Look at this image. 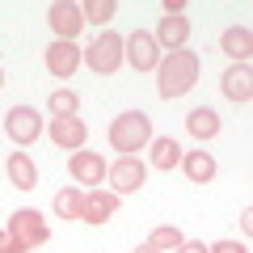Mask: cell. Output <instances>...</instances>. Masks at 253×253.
I'll list each match as a JSON object with an SVG mask.
<instances>
[{"label":"cell","mask_w":253,"mask_h":253,"mask_svg":"<svg viewBox=\"0 0 253 253\" xmlns=\"http://www.w3.org/2000/svg\"><path fill=\"white\" fill-rule=\"evenodd\" d=\"M55 211H59L63 219H81L84 194H81V190H63V194H55Z\"/></svg>","instance_id":"cell-20"},{"label":"cell","mask_w":253,"mask_h":253,"mask_svg":"<svg viewBox=\"0 0 253 253\" xmlns=\"http://www.w3.org/2000/svg\"><path fill=\"white\" fill-rule=\"evenodd\" d=\"M51 26H55V34H59V42H72L76 30L84 26V17H81V9H76V4L59 0V4H51Z\"/></svg>","instance_id":"cell-8"},{"label":"cell","mask_w":253,"mask_h":253,"mask_svg":"<svg viewBox=\"0 0 253 253\" xmlns=\"http://www.w3.org/2000/svg\"><path fill=\"white\" fill-rule=\"evenodd\" d=\"M148 245H152L156 253H169V249H177V245H181V232H177V228H169V224H165V228H156V232L148 236Z\"/></svg>","instance_id":"cell-21"},{"label":"cell","mask_w":253,"mask_h":253,"mask_svg":"<svg viewBox=\"0 0 253 253\" xmlns=\"http://www.w3.org/2000/svg\"><path fill=\"white\" fill-rule=\"evenodd\" d=\"M0 253H21V245H17V241H13V236H9V228L0 232Z\"/></svg>","instance_id":"cell-24"},{"label":"cell","mask_w":253,"mask_h":253,"mask_svg":"<svg viewBox=\"0 0 253 253\" xmlns=\"http://www.w3.org/2000/svg\"><path fill=\"white\" fill-rule=\"evenodd\" d=\"M114 211H118V194H101V190H93V194H84V211H81V219L101 224V219H110Z\"/></svg>","instance_id":"cell-11"},{"label":"cell","mask_w":253,"mask_h":253,"mask_svg":"<svg viewBox=\"0 0 253 253\" xmlns=\"http://www.w3.org/2000/svg\"><path fill=\"white\" fill-rule=\"evenodd\" d=\"M224 93H228V101H249L253 97V76H249L245 63H236V68L224 72Z\"/></svg>","instance_id":"cell-12"},{"label":"cell","mask_w":253,"mask_h":253,"mask_svg":"<svg viewBox=\"0 0 253 253\" xmlns=\"http://www.w3.org/2000/svg\"><path fill=\"white\" fill-rule=\"evenodd\" d=\"M177 253H211V249H207L203 241H181V245H177Z\"/></svg>","instance_id":"cell-25"},{"label":"cell","mask_w":253,"mask_h":253,"mask_svg":"<svg viewBox=\"0 0 253 253\" xmlns=\"http://www.w3.org/2000/svg\"><path fill=\"white\" fill-rule=\"evenodd\" d=\"M51 110H55V118H72L76 114V93H68V89L51 93Z\"/></svg>","instance_id":"cell-23"},{"label":"cell","mask_w":253,"mask_h":253,"mask_svg":"<svg viewBox=\"0 0 253 253\" xmlns=\"http://www.w3.org/2000/svg\"><path fill=\"white\" fill-rule=\"evenodd\" d=\"M211 253H245V245H236V241H219Z\"/></svg>","instance_id":"cell-26"},{"label":"cell","mask_w":253,"mask_h":253,"mask_svg":"<svg viewBox=\"0 0 253 253\" xmlns=\"http://www.w3.org/2000/svg\"><path fill=\"white\" fill-rule=\"evenodd\" d=\"M4 131H9L13 144H34L38 131H42V118H38L30 106H17V110H9V118H4Z\"/></svg>","instance_id":"cell-6"},{"label":"cell","mask_w":253,"mask_h":253,"mask_svg":"<svg viewBox=\"0 0 253 253\" xmlns=\"http://www.w3.org/2000/svg\"><path fill=\"white\" fill-rule=\"evenodd\" d=\"M0 84H4V76H0Z\"/></svg>","instance_id":"cell-28"},{"label":"cell","mask_w":253,"mask_h":253,"mask_svg":"<svg viewBox=\"0 0 253 253\" xmlns=\"http://www.w3.org/2000/svg\"><path fill=\"white\" fill-rule=\"evenodd\" d=\"M152 139V123H148V114H139V110H131V114H118L114 126H110V144H114V152H139V148Z\"/></svg>","instance_id":"cell-2"},{"label":"cell","mask_w":253,"mask_h":253,"mask_svg":"<svg viewBox=\"0 0 253 253\" xmlns=\"http://www.w3.org/2000/svg\"><path fill=\"white\" fill-rule=\"evenodd\" d=\"M84 59H89V68H93V72H101V76L114 72L118 63H123V38L110 34V30H106V34H97V38H93V46L84 51Z\"/></svg>","instance_id":"cell-4"},{"label":"cell","mask_w":253,"mask_h":253,"mask_svg":"<svg viewBox=\"0 0 253 253\" xmlns=\"http://www.w3.org/2000/svg\"><path fill=\"white\" fill-rule=\"evenodd\" d=\"M156 42H165V46H173V51H177L181 42H186L190 38V21L186 17H161V30H156Z\"/></svg>","instance_id":"cell-14"},{"label":"cell","mask_w":253,"mask_h":253,"mask_svg":"<svg viewBox=\"0 0 253 253\" xmlns=\"http://www.w3.org/2000/svg\"><path fill=\"white\" fill-rule=\"evenodd\" d=\"M224 55H232L236 63H245V59L253 55V34H249L245 26H232V30L224 34Z\"/></svg>","instance_id":"cell-17"},{"label":"cell","mask_w":253,"mask_h":253,"mask_svg":"<svg viewBox=\"0 0 253 253\" xmlns=\"http://www.w3.org/2000/svg\"><path fill=\"white\" fill-rule=\"evenodd\" d=\"M110 186H114V194H131V190L144 186V165L135 161V156H123V161L110 169Z\"/></svg>","instance_id":"cell-7"},{"label":"cell","mask_w":253,"mask_h":253,"mask_svg":"<svg viewBox=\"0 0 253 253\" xmlns=\"http://www.w3.org/2000/svg\"><path fill=\"white\" fill-rule=\"evenodd\" d=\"M84 21H93V26H106L110 17H114V0H93V4H84Z\"/></svg>","instance_id":"cell-22"},{"label":"cell","mask_w":253,"mask_h":253,"mask_svg":"<svg viewBox=\"0 0 253 253\" xmlns=\"http://www.w3.org/2000/svg\"><path fill=\"white\" fill-rule=\"evenodd\" d=\"M135 253H156V249H152V245H139V249H135Z\"/></svg>","instance_id":"cell-27"},{"label":"cell","mask_w":253,"mask_h":253,"mask_svg":"<svg viewBox=\"0 0 253 253\" xmlns=\"http://www.w3.org/2000/svg\"><path fill=\"white\" fill-rule=\"evenodd\" d=\"M177 161H181V148L173 144L169 135H165V139H156V144H152V165H156V169H173Z\"/></svg>","instance_id":"cell-19"},{"label":"cell","mask_w":253,"mask_h":253,"mask_svg":"<svg viewBox=\"0 0 253 253\" xmlns=\"http://www.w3.org/2000/svg\"><path fill=\"white\" fill-rule=\"evenodd\" d=\"M186 126H190V135L211 139L219 131V114H215V110H207V106H199V110H190V114H186Z\"/></svg>","instance_id":"cell-16"},{"label":"cell","mask_w":253,"mask_h":253,"mask_svg":"<svg viewBox=\"0 0 253 253\" xmlns=\"http://www.w3.org/2000/svg\"><path fill=\"white\" fill-rule=\"evenodd\" d=\"M9 181H13L17 190H34L38 173H34V161H30L26 152H13V156H9Z\"/></svg>","instance_id":"cell-15"},{"label":"cell","mask_w":253,"mask_h":253,"mask_svg":"<svg viewBox=\"0 0 253 253\" xmlns=\"http://www.w3.org/2000/svg\"><path fill=\"white\" fill-rule=\"evenodd\" d=\"M186 173H190V181H211L215 177V161H211L207 152H190L186 156Z\"/></svg>","instance_id":"cell-18"},{"label":"cell","mask_w":253,"mask_h":253,"mask_svg":"<svg viewBox=\"0 0 253 253\" xmlns=\"http://www.w3.org/2000/svg\"><path fill=\"white\" fill-rule=\"evenodd\" d=\"M101 173H106V165H101L97 152H76L72 156V177L81 186H101Z\"/></svg>","instance_id":"cell-10"},{"label":"cell","mask_w":253,"mask_h":253,"mask_svg":"<svg viewBox=\"0 0 253 253\" xmlns=\"http://www.w3.org/2000/svg\"><path fill=\"white\" fill-rule=\"evenodd\" d=\"M123 46H126L123 55L131 59V68H135V72H152V68H161V51H156V38H152V34L135 30Z\"/></svg>","instance_id":"cell-5"},{"label":"cell","mask_w":253,"mask_h":253,"mask_svg":"<svg viewBox=\"0 0 253 253\" xmlns=\"http://www.w3.org/2000/svg\"><path fill=\"white\" fill-rule=\"evenodd\" d=\"M199 81V55L194 51H169V59L161 63V97H181L194 89Z\"/></svg>","instance_id":"cell-1"},{"label":"cell","mask_w":253,"mask_h":253,"mask_svg":"<svg viewBox=\"0 0 253 253\" xmlns=\"http://www.w3.org/2000/svg\"><path fill=\"white\" fill-rule=\"evenodd\" d=\"M51 139L59 148H81L84 144V123L81 118H55L51 123Z\"/></svg>","instance_id":"cell-13"},{"label":"cell","mask_w":253,"mask_h":253,"mask_svg":"<svg viewBox=\"0 0 253 253\" xmlns=\"http://www.w3.org/2000/svg\"><path fill=\"white\" fill-rule=\"evenodd\" d=\"M9 236L21 245V253H30V249H38L51 232H46V224H42V215H38V211H13Z\"/></svg>","instance_id":"cell-3"},{"label":"cell","mask_w":253,"mask_h":253,"mask_svg":"<svg viewBox=\"0 0 253 253\" xmlns=\"http://www.w3.org/2000/svg\"><path fill=\"white\" fill-rule=\"evenodd\" d=\"M76 63H81V51H76L72 42H51L46 46V68H51L55 76H72Z\"/></svg>","instance_id":"cell-9"}]
</instances>
